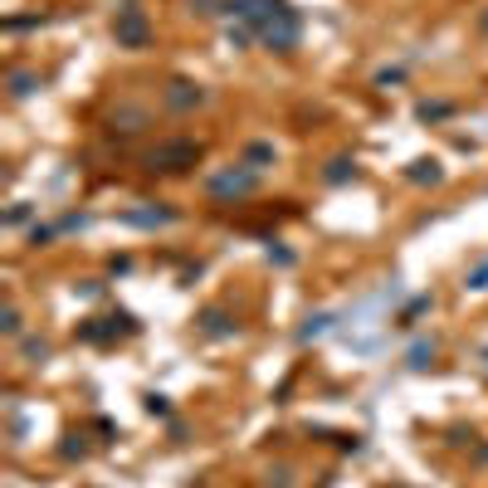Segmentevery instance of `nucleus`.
Returning <instances> with one entry per match:
<instances>
[{
  "label": "nucleus",
  "mask_w": 488,
  "mask_h": 488,
  "mask_svg": "<svg viewBox=\"0 0 488 488\" xmlns=\"http://www.w3.org/2000/svg\"><path fill=\"white\" fill-rule=\"evenodd\" d=\"M142 34H147V25H142L137 15H127V20L118 25V39H127V44H142Z\"/></svg>",
  "instance_id": "obj_1"
}]
</instances>
